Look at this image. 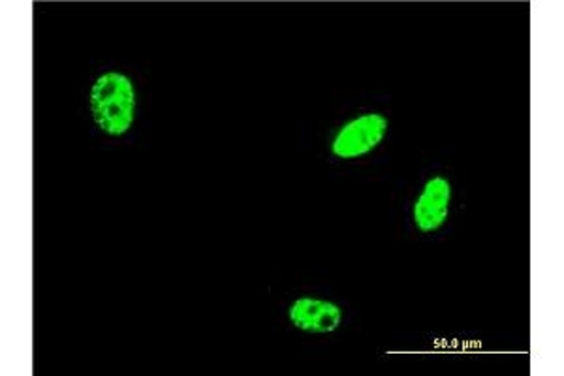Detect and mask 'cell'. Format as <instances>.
<instances>
[{"label":"cell","instance_id":"obj_1","mask_svg":"<svg viewBox=\"0 0 564 376\" xmlns=\"http://www.w3.org/2000/svg\"><path fill=\"white\" fill-rule=\"evenodd\" d=\"M90 111L104 135L122 136L135 119V89L121 72H106L90 89Z\"/></svg>","mask_w":564,"mask_h":376},{"label":"cell","instance_id":"obj_2","mask_svg":"<svg viewBox=\"0 0 564 376\" xmlns=\"http://www.w3.org/2000/svg\"><path fill=\"white\" fill-rule=\"evenodd\" d=\"M390 121L382 114H366L347 122L335 135L332 151L337 159L352 160L375 151L384 141Z\"/></svg>","mask_w":564,"mask_h":376},{"label":"cell","instance_id":"obj_3","mask_svg":"<svg viewBox=\"0 0 564 376\" xmlns=\"http://www.w3.org/2000/svg\"><path fill=\"white\" fill-rule=\"evenodd\" d=\"M452 185L443 175L431 178L414 202V224L422 234H433L448 221Z\"/></svg>","mask_w":564,"mask_h":376},{"label":"cell","instance_id":"obj_4","mask_svg":"<svg viewBox=\"0 0 564 376\" xmlns=\"http://www.w3.org/2000/svg\"><path fill=\"white\" fill-rule=\"evenodd\" d=\"M290 322L305 333H334L343 322V309L332 301L300 298L290 307Z\"/></svg>","mask_w":564,"mask_h":376}]
</instances>
